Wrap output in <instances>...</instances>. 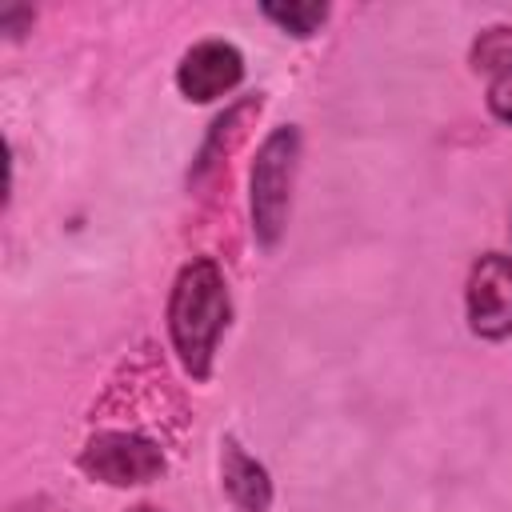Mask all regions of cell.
<instances>
[{"label":"cell","mask_w":512,"mask_h":512,"mask_svg":"<svg viewBox=\"0 0 512 512\" xmlns=\"http://www.w3.org/2000/svg\"><path fill=\"white\" fill-rule=\"evenodd\" d=\"M164 316H168V340L184 376L192 384L212 380L216 352L232 320V296L216 256H192L176 272Z\"/></svg>","instance_id":"6da1fadb"},{"label":"cell","mask_w":512,"mask_h":512,"mask_svg":"<svg viewBox=\"0 0 512 512\" xmlns=\"http://www.w3.org/2000/svg\"><path fill=\"white\" fill-rule=\"evenodd\" d=\"M296 164H300V128L296 124H276L248 172V212H252V236L264 252H272L288 228L292 212V188H296Z\"/></svg>","instance_id":"7a4b0ae2"},{"label":"cell","mask_w":512,"mask_h":512,"mask_svg":"<svg viewBox=\"0 0 512 512\" xmlns=\"http://www.w3.org/2000/svg\"><path fill=\"white\" fill-rule=\"evenodd\" d=\"M76 468L108 488H140L168 472L164 444L136 428H100L84 440Z\"/></svg>","instance_id":"3957f363"},{"label":"cell","mask_w":512,"mask_h":512,"mask_svg":"<svg viewBox=\"0 0 512 512\" xmlns=\"http://www.w3.org/2000/svg\"><path fill=\"white\" fill-rule=\"evenodd\" d=\"M464 316L480 340L496 344L512 336V256L484 252L472 260L464 284Z\"/></svg>","instance_id":"277c9868"},{"label":"cell","mask_w":512,"mask_h":512,"mask_svg":"<svg viewBox=\"0 0 512 512\" xmlns=\"http://www.w3.org/2000/svg\"><path fill=\"white\" fill-rule=\"evenodd\" d=\"M264 112V92H252V96H240L232 100L212 124H208V136L192 160V172H188V188L204 192V188H216L220 180L228 184V164L232 156L244 148V140L252 136L256 120Z\"/></svg>","instance_id":"5b68a950"},{"label":"cell","mask_w":512,"mask_h":512,"mask_svg":"<svg viewBox=\"0 0 512 512\" xmlns=\"http://www.w3.org/2000/svg\"><path fill=\"white\" fill-rule=\"evenodd\" d=\"M244 52L228 40H196L176 64V88L188 104H212L240 88Z\"/></svg>","instance_id":"8992f818"},{"label":"cell","mask_w":512,"mask_h":512,"mask_svg":"<svg viewBox=\"0 0 512 512\" xmlns=\"http://www.w3.org/2000/svg\"><path fill=\"white\" fill-rule=\"evenodd\" d=\"M220 492L232 504V512H268L272 508V476L236 436L220 440Z\"/></svg>","instance_id":"52a82bcc"},{"label":"cell","mask_w":512,"mask_h":512,"mask_svg":"<svg viewBox=\"0 0 512 512\" xmlns=\"http://www.w3.org/2000/svg\"><path fill=\"white\" fill-rule=\"evenodd\" d=\"M260 12H264L280 32H288V36H296V40L316 36V32L324 28V20H328V4H316V0H288V4L268 0V4H260Z\"/></svg>","instance_id":"ba28073f"},{"label":"cell","mask_w":512,"mask_h":512,"mask_svg":"<svg viewBox=\"0 0 512 512\" xmlns=\"http://www.w3.org/2000/svg\"><path fill=\"white\" fill-rule=\"evenodd\" d=\"M468 64H472V72H484V76H492V80L504 76V72H512V28H508V24L484 28V32L472 40Z\"/></svg>","instance_id":"9c48e42d"},{"label":"cell","mask_w":512,"mask_h":512,"mask_svg":"<svg viewBox=\"0 0 512 512\" xmlns=\"http://www.w3.org/2000/svg\"><path fill=\"white\" fill-rule=\"evenodd\" d=\"M488 112L500 124H512V72H504L488 84Z\"/></svg>","instance_id":"30bf717a"},{"label":"cell","mask_w":512,"mask_h":512,"mask_svg":"<svg viewBox=\"0 0 512 512\" xmlns=\"http://www.w3.org/2000/svg\"><path fill=\"white\" fill-rule=\"evenodd\" d=\"M32 20H36V12H32V8L12 4V8H4V12H0V32H8V40H20V36H24V24L32 28Z\"/></svg>","instance_id":"8fae6325"},{"label":"cell","mask_w":512,"mask_h":512,"mask_svg":"<svg viewBox=\"0 0 512 512\" xmlns=\"http://www.w3.org/2000/svg\"><path fill=\"white\" fill-rule=\"evenodd\" d=\"M128 512H160L156 504H136V508H128Z\"/></svg>","instance_id":"7c38bea8"}]
</instances>
